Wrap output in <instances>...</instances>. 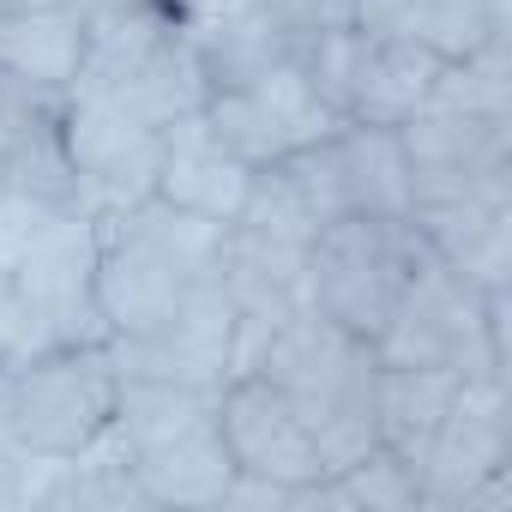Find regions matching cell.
<instances>
[{
	"label": "cell",
	"mask_w": 512,
	"mask_h": 512,
	"mask_svg": "<svg viewBox=\"0 0 512 512\" xmlns=\"http://www.w3.org/2000/svg\"><path fill=\"white\" fill-rule=\"evenodd\" d=\"M121 452L157 506H217L235 464L217 428V392L163 386V380H121L115 422Z\"/></svg>",
	"instance_id": "7a4b0ae2"
},
{
	"label": "cell",
	"mask_w": 512,
	"mask_h": 512,
	"mask_svg": "<svg viewBox=\"0 0 512 512\" xmlns=\"http://www.w3.org/2000/svg\"><path fill=\"white\" fill-rule=\"evenodd\" d=\"M422 253H428V241L410 223V211L404 217H332L308 241L302 296L314 314H326L332 326L374 344L404 278L422 266Z\"/></svg>",
	"instance_id": "277c9868"
},
{
	"label": "cell",
	"mask_w": 512,
	"mask_h": 512,
	"mask_svg": "<svg viewBox=\"0 0 512 512\" xmlns=\"http://www.w3.org/2000/svg\"><path fill=\"white\" fill-rule=\"evenodd\" d=\"M302 266H308V247L272 241V235H253L241 223H223V247H217V290L235 302L241 320H260V326H284L290 314L308 308L302 296Z\"/></svg>",
	"instance_id": "9a60e30c"
},
{
	"label": "cell",
	"mask_w": 512,
	"mask_h": 512,
	"mask_svg": "<svg viewBox=\"0 0 512 512\" xmlns=\"http://www.w3.org/2000/svg\"><path fill=\"white\" fill-rule=\"evenodd\" d=\"M187 290H193V278L175 272L121 211H97V314H103L109 338H139V332L163 326Z\"/></svg>",
	"instance_id": "7c38bea8"
},
{
	"label": "cell",
	"mask_w": 512,
	"mask_h": 512,
	"mask_svg": "<svg viewBox=\"0 0 512 512\" xmlns=\"http://www.w3.org/2000/svg\"><path fill=\"white\" fill-rule=\"evenodd\" d=\"M392 133H398L404 163H410V193L512 169V115H470V109H452V103L428 97Z\"/></svg>",
	"instance_id": "4fadbf2b"
},
{
	"label": "cell",
	"mask_w": 512,
	"mask_h": 512,
	"mask_svg": "<svg viewBox=\"0 0 512 512\" xmlns=\"http://www.w3.org/2000/svg\"><path fill=\"white\" fill-rule=\"evenodd\" d=\"M512 464V386L506 380H458L452 404L422 452V512H458L464 494Z\"/></svg>",
	"instance_id": "30bf717a"
},
{
	"label": "cell",
	"mask_w": 512,
	"mask_h": 512,
	"mask_svg": "<svg viewBox=\"0 0 512 512\" xmlns=\"http://www.w3.org/2000/svg\"><path fill=\"white\" fill-rule=\"evenodd\" d=\"M25 356H37V338H31V326H25V308L13 302L7 278H0V368H7V362H25Z\"/></svg>",
	"instance_id": "d4e9b609"
},
{
	"label": "cell",
	"mask_w": 512,
	"mask_h": 512,
	"mask_svg": "<svg viewBox=\"0 0 512 512\" xmlns=\"http://www.w3.org/2000/svg\"><path fill=\"white\" fill-rule=\"evenodd\" d=\"M175 31V0H85V55L73 85H121Z\"/></svg>",
	"instance_id": "ffe728a7"
},
{
	"label": "cell",
	"mask_w": 512,
	"mask_h": 512,
	"mask_svg": "<svg viewBox=\"0 0 512 512\" xmlns=\"http://www.w3.org/2000/svg\"><path fill=\"white\" fill-rule=\"evenodd\" d=\"M109 97H121L145 127H175V121H187V115H199L205 109V97H211V85H205V67H199V49L187 43V31H181V13H175V31L121 79V85H109Z\"/></svg>",
	"instance_id": "44dd1931"
},
{
	"label": "cell",
	"mask_w": 512,
	"mask_h": 512,
	"mask_svg": "<svg viewBox=\"0 0 512 512\" xmlns=\"http://www.w3.org/2000/svg\"><path fill=\"white\" fill-rule=\"evenodd\" d=\"M410 223L434 247V260L452 266L476 290H512V169L416 187Z\"/></svg>",
	"instance_id": "ba28073f"
},
{
	"label": "cell",
	"mask_w": 512,
	"mask_h": 512,
	"mask_svg": "<svg viewBox=\"0 0 512 512\" xmlns=\"http://www.w3.org/2000/svg\"><path fill=\"white\" fill-rule=\"evenodd\" d=\"M109 356H115L121 380L223 392L235 380V302L217 290V278H205L181 296V308L163 326H151L139 338H109Z\"/></svg>",
	"instance_id": "9c48e42d"
},
{
	"label": "cell",
	"mask_w": 512,
	"mask_h": 512,
	"mask_svg": "<svg viewBox=\"0 0 512 512\" xmlns=\"http://www.w3.org/2000/svg\"><path fill=\"white\" fill-rule=\"evenodd\" d=\"M61 145L79 175V199L91 211H121L157 193V151L163 133L145 127L121 97L97 85H67L61 91Z\"/></svg>",
	"instance_id": "8992f818"
},
{
	"label": "cell",
	"mask_w": 512,
	"mask_h": 512,
	"mask_svg": "<svg viewBox=\"0 0 512 512\" xmlns=\"http://www.w3.org/2000/svg\"><path fill=\"white\" fill-rule=\"evenodd\" d=\"M253 374L272 380L302 410V422L314 428L326 476H338L344 464H356V458H368L380 446V428H374L380 356H374L368 338L332 326L326 314L302 308L284 326H272V338H266L260 362H253Z\"/></svg>",
	"instance_id": "6da1fadb"
},
{
	"label": "cell",
	"mask_w": 512,
	"mask_h": 512,
	"mask_svg": "<svg viewBox=\"0 0 512 512\" xmlns=\"http://www.w3.org/2000/svg\"><path fill=\"white\" fill-rule=\"evenodd\" d=\"M488 7H494V13H512V0H488Z\"/></svg>",
	"instance_id": "484cf974"
},
{
	"label": "cell",
	"mask_w": 512,
	"mask_h": 512,
	"mask_svg": "<svg viewBox=\"0 0 512 512\" xmlns=\"http://www.w3.org/2000/svg\"><path fill=\"white\" fill-rule=\"evenodd\" d=\"M440 67H446V61H440L434 49H422V43L362 31L356 67H350V85H344V121H362V127H404V121L428 103Z\"/></svg>",
	"instance_id": "2e32d148"
},
{
	"label": "cell",
	"mask_w": 512,
	"mask_h": 512,
	"mask_svg": "<svg viewBox=\"0 0 512 512\" xmlns=\"http://www.w3.org/2000/svg\"><path fill=\"white\" fill-rule=\"evenodd\" d=\"M356 25L380 31V37L422 43L440 61H458V55L482 49L488 37H512V13H494L488 0H362Z\"/></svg>",
	"instance_id": "d6986e66"
},
{
	"label": "cell",
	"mask_w": 512,
	"mask_h": 512,
	"mask_svg": "<svg viewBox=\"0 0 512 512\" xmlns=\"http://www.w3.org/2000/svg\"><path fill=\"white\" fill-rule=\"evenodd\" d=\"M85 55V0H0V67L67 91Z\"/></svg>",
	"instance_id": "e0dca14e"
},
{
	"label": "cell",
	"mask_w": 512,
	"mask_h": 512,
	"mask_svg": "<svg viewBox=\"0 0 512 512\" xmlns=\"http://www.w3.org/2000/svg\"><path fill=\"white\" fill-rule=\"evenodd\" d=\"M296 506H350V512H422V476H416V470H410L398 452L374 446L368 458L344 464L338 476H326V482L302 488V494H296Z\"/></svg>",
	"instance_id": "603a6c76"
},
{
	"label": "cell",
	"mask_w": 512,
	"mask_h": 512,
	"mask_svg": "<svg viewBox=\"0 0 512 512\" xmlns=\"http://www.w3.org/2000/svg\"><path fill=\"white\" fill-rule=\"evenodd\" d=\"M512 37H488L482 49L458 55L440 67L434 79V103H452V109H470V115H512Z\"/></svg>",
	"instance_id": "cb8c5ba5"
},
{
	"label": "cell",
	"mask_w": 512,
	"mask_h": 512,
	"mask_svg": "<svg viewBox=\"0 0 512 512\" xmlns=\"http://www.w3.org/2000/svg\"><path fill=\"white\" fill-rule=\"evenodd\" d=\"M482 296L488 290L464 284L428 247L422 266L404 278L386 326L374 332V356L386 368H452L458 380H506L512 356L488 338Z\"/></svg>",
	"instance_id": "5b68a950"
},
{
	"label": "cell",
	"mask_w": 512,
	"mask_h": 512,
	"mask_svg": "<svg viewBox=\"0 0 512 512\" xmlns=\"http://www.w3.org/2000/svg\"><path fill=\"white\" fill-rule=\"evenodd\" d=\"M121 374L109 344L37 350L0 368V446L19 458H73L115 422Z\"/></svg>",
	"instance_id": "3957f363"
},
{
	"label": "cell",
	"mask_w": 512,
	"mask_h": 512,
	"mask_svg": "<svg viewBox=\"0 0 512 512\" xmlns=\"http://www.w3.org/2000/svg\"><path fill=\"white\" fill-rule=\"evenodd\" d=\"M326 163H332L344 217H404L410 211V163L392 127L344 121L326 139Z\"/></svg>",
	"instance_id": "ac0fdd59"
},
{
	"label": "cell",
	"mask_w": 512,
	"mask_h": 512,
	"mask_svg": "<svg viewBox=\"0 0 512 512\" xmlns=\"http://www.w3.org/2000/svg\"><path fill=\"white\" fill-rule=\"evenodd\" d=\"M253 187V169L205 127V115H187L175 127H163V151H157V199L199 211L211 223H235L241 199Z\"/></svg>",
	"instance_id": "5bb4252c"
},
{
	"label": "cell",
	"mask_w": 512,
	"mask_h": 512,
	"mask_svg": "<svg viewBox=\"0 0 512 512\" xmlns=\"http://www.w3.org/2000/svg\"><path fill=\"white\" fill-rule=\"evenodd\" d=\"M452 386L458 374L452 368H386L380 362V380H374V428H380V446L398 452L410 470H422V452L452 404Z\"/></svg>",
	"instance_id": "7402d4cb"
},
{
	"label": "cell",
	"mask_w": 512,
	"mask_h": 512,
	"mask_svg": "<svg viewBox=\"0 0 512 512\" xmlns=\"http://www.w3.org/2000/svg\"><path fill=\"white\" fill-rule=\"evenodd\" d=\"M217 428H223V446H229V464L241 476H260V482H278V488H314L326 482V464H320V446H314V428L302 422V410L260 374H235L223 392H217Z\"/></svg>",
	"instance_id": "8fae6325"
},
{
	"label": "cell",
	"mask_w": 512,
	"mask_h": 512,
	"mask_svg": "<svg viewBox=\"0 0 512 512\" xmlns=\"http://www.w3.org/2000/svg\"><path fill=\"white\" fill-rule=\"evenodd\" d=\"M199 115L247 169L284 163V157H296V151H308V145H320L326 133L344 127V115L308 85L302 67H272L247 85L211 91Z\"/></svg>",
	"instance_id": "52a82bcc"
}]
</instances>
